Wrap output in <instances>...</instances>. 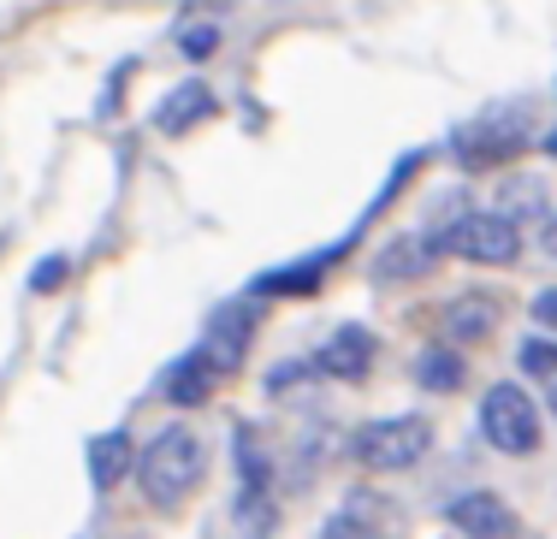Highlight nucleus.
I'll return each mask as SVG.
<instances>
[{"label":"nucleus","mask_w":557,"mask_h":539,"mask_svg":"<svg viewBox=\"0 0 557 539\" xmlns=\"http://www.w3.org/2000/svg\"><path fill=\"white\" fill-rule=\"evenodd\" d=\"M65 267H72V261H65V255H48V261H42V267H36V273H30V291H36V297H48V291H60V285H65Z\"/></svg>","instance_id":"nucleus-19"},{"label":"nucleus","mask_w":557,"mask_h":539,"mask_svg":"<svg viewBox=\"0 0 557 539\" xmlns=\"http://www.w3.org/2000/svg\"><path fill=\"white\" fill-rule=\"evenodd\" d=\"M540 243H546V255H552V261H557V214H552V220H546V231H540Z\"/></svg>","instance_id":"nucleus-22"},{"label":"nucleus","mask_w":557,"mask_h":539,"mask_svg":"<svg viewBox=\"0 0 557 539\" xmlns=\"http://www.w3.org/2000/svg\"><path fill=\"white\" fill-rule=\"evenodd\" d=\"M214 89L202 84V77H184L178 89H166L161 96V108H154V130H161V137H178V130H190V125H202V120H214Z\"/></svg>","instance_id":"nucleus-14"},{"label":"nucleus","mask_w":557,"mask_h":539,"mask_svg":"<svg viewBox=\"0 0 557 539\" xmlns=\"http://www.w3.org/2000/svg\"><path fill=\"white\" fill-rule=\"evenodd\" d=\"M433 451V421L428 415H380L350 433V456L368 475H404Z\"/></svg>","instance_id":"nucleus-2"},{"label":"nucleus","mask_w":557,"mask_h":539,"mask_svg":"<svg viewBox=\"0 0 557 539\" xmlns=\"http://www.w3.org/2000/svg\"><path fill=\"white\" fill-rule=\"evenodd\" d=\"M528 314H534V326H540L546 338H557V285H546V291L528 302Z\"/></svg>","instance_id":"nucleus-20"},{"label":"nucleus","mask_w":557,"mask_h":539,"mask_svg":"<svg viewBox=\"0 0 557 539\" xmlns=\"http://www.w3.org/2000/svg\"><path fill=\"white\" fill-rule=\"evenodd\" d=\"M268 498H273V463L256 444V433L237 427V504H232V516L244 528H268V516H273Z\"/></svg>","instance_id":"nucleus-6"},{"label":"nucleus","mask_w":557,"mask_h":539,"mask_svg":"<svg viewBox=\"0 0 557 539\" xmlns=\"http://www.w3.org/2000/svg\"><path fill=\"white\" fill-rule=\"evenodd\" d=\"M552 415H557V379H552Z\"/></svg>","instance_id":"nucleus-24"},{"label":"nucleus","mask_w":557,"mask_h":539,"mask_svg":"<svg viewBox=\"0 0 557 539\" xmlns=\"http://www.w3.org/2000/svg\"><path fill=\"white\" fill-rule=\"evenodd\" d=\"M380 504H386V498L350 492V498H344V510H333L314 539H392V516Z\"/></svg>","instance_id":"nucleus-15"},{"label":"nucleus","mask_w":557,"mask_h":539,"mask_svg":"<svg viewBox=\"0 0 557 539\" xmlns=\"http://www.w3.org/2000/svg\"><path fill=\"white\" fill-rule=\"evenodd\" d=\"M528 149V130L522 120L516 125H498V120H474V125H457L450 130V154H457L462 173H486V166H504Z\"/></svg>","instance_id":"nucleus-5"},{"label":"nucleus","mask_w":557,"mask_h":539,"mask_svg":"<svg viewBox=\"0 0 557 539\" xmlns=\"http://www.w3.org/2000/svg\"><path fill=\"white\" fill-rule=\"evenodd\" d=\"M433 243H440V255L469 261V267H504V261L522 255V226L498 208H481V214H457L433 226Z\"/></svg>","instance_id":"nucleus-3"},{"label":"nucleus","mask_w":557,"mask_h":539,"mask_svg":"<svg viewBox=\"0 0 557 539\" xmlns=\"http://www.w3.org/2000/svg\"><path fill=\"white\" fill-rule=\"evenodd\" d=\"M498 314H504V302L493 291H462L440 309V333H445V344H457V350L486 344V338L498 333Z\"/></svg>","instance_id":"nucleus-9"},{"label":"nucleus","mask_w":557,"mask_h":539,"mask_svg":"<svg viewBox=\"0 0 557 539\" xmlns=\"http://www.w3.org/2000/svg\"><path fill=\"white\" fill-rule=\"evenodd\" d=\"M256 321H261V314L249 309V302H232V309H220L214 321H208V333H202V356L214 362L220 374H237L244 350L256 344Z\"/></svg>","instance_id":"nucleus-11"},{"label":"nucleus","mask_w":557,"mask_h":539,"mask_svg":"<svg viewBox=\"0 0 557 539\" xmlns=\"http://www.w3.org/2000/svg\"><path fill=\"white\" fill-rule=\"evenodd\" d=\"M202 475H208V444L196 439L184 421L161 427V433H154V439L137 451V486H143V498H149L154 510L184 504V498L202 486Z\"/></svg>","instance_id":"nucleus-1"},{"label":"nucleus","mask_w":557,"mask_h":539,"mask_svg":"<svg viewBox=\"0 0 557 539\" xmlns=\"http://www.w3.org/2000/svg\"><path fill=\"white\" fill-rule=\"evenodd\" d=\"M220 379H225V374H220V367L202 356V344H196L190 356H178V362L166 367L161 391H166V403H172V410H202V403L220 391Z\"/></svg>","instance_id":"nucleus-12"},{"label":"nucleus","mask_w":557,"mask_h":539,"mask_svg":"<svg viewBox=\"0 0 557 539\" xmlns=\"http://www.w3.org/2000/svg\"><path fill=\"white\" fill-rule=\"evenodd\" d=\"M172 42H178V54L184 60H214L220 54V42H225V36H220V24H178V36H172Z\"/></svg>","instance_id":"nucleus-18"},{"label":"nucleus","mask_w":557,"mask_h":539,"mask_svg":"<svg viewBox=\"0 0 557 539\" xmlns=\"http://www.w3.org/2000/svg\"><path fill=\"white\" fill-rule=\"evenodd\" d=\"M302 379H314V362H290V367H273V374H268V391L278 398V391L302 386Z\"/></svg>","instance_id":"nucleus-21"},{"label":"nucleus","mask_w":557,"mask_h":539,"mask_svg":"<svg viewBox=\"0 0 557 539\" xmlns=\"http://www.w3.org/2000/svg\"><path fill=\"white\" fill-rule=\"evenodd\" d=\"M546 154H557V130H552V137H546Z\"/></svg>","instance_id":"nucleus-23"},{"label":"nucleus","mask_w":557,"mask_h":539,"mask_svg":"<svg viewBox=\"0 0 557 539\" xmlns=\"http://www.w3.org/2000/svg\"><path fill=\"white\" fill-rule=\"evenodd\" d=\"M84 468H89V486L108 498L125 475H137V444H131V433H125V427L96 433V439L84 444Z\"/></svg>","instance_id":"nucleus-13"},{"label":"nucleus","mask_w":557,"mask_h":539,"mask_svg":"<svg viewBox=\"0 0 557 539\" xmlns=\"http://www.w3.org/2000/svg\"><path fill=\"white\" fill-rule=\"evenodd\" d=\"M445 522H450L462 539H516V510L504 504L498 492H486V486L450 498V504H445Z\"/></svg>","instance_id":"nucleus-8"},{"label":"nucleus","mask_w":557,"mask_h":539,"mask_svg":"<svg viewBox=\"0 0 557 539\" xmlns=\"http://www.w3.org/2000/svg\"><path fill=\"white\" fill-rule=\"evenodd\" d=\"M416 386L421 391H433V398H450V391H462V379H469V350H457V344H433V350H421L416 356Z\"/></svg>","instance_id":"nucleus-16"},{"label":"nucleus","mask_w":557,"mask_h":539,"mask_svg":"<svg viewBox=\"0 0 557 539\" xmlns=\"http://www.w3.org/2000/svg\"><path fill=\"white\" fill-rule=\"evenodd\" d=\"M440 243H433V231H404V238H392L386 249L374 255V285H416V279H428L433 267H440Z\"/></svg>","instance_id":"nucleus-10"},{"label":"nucleus","mask_w":557,"mask_h":539,"mask_svg":"<svg viewBox=\"0 0 557 539\" xmlns=\"http://www.w3.org/2000/svg\"><path fill=\"white\" fill-rule=\"evenodd\" d=\"M481 439L504 456H534L540 439H546V421H540V403L528 398V386L516 379H498L481 398Z\"/></svg>","instance_id":"nucleus-4"},{"label":"nucleus","mask_w":557,"mask_h":539,"mask_svg":"<svg viewBox=\"0 0 557 539\" xmlns=\"http://www.w3.org/2000/svg\"><path fill=\"white\" fill-rule=\"evenodd\" d=\"M374 356H380V338L368 333V326L344 321V326H333V333H326L321 356H314V374L338 379V386H362V379L374 374Z\"/></svg>","instance_id":"nucleus-7"},{"label":"nucleus","mask_w":557,"mask_h":539,"mask_svg":"<svg viewBox=\"0 0 557 539\" xmlns=\"http://www.w3.org/2000/svg\"><path fill=\"white\" fill-rule=\"evenodd\" d=\"M516 367H522L528 379H557V338H522V350H516Z\"/></svg>","instance_id":"nucleus-17"}]
</instances>
